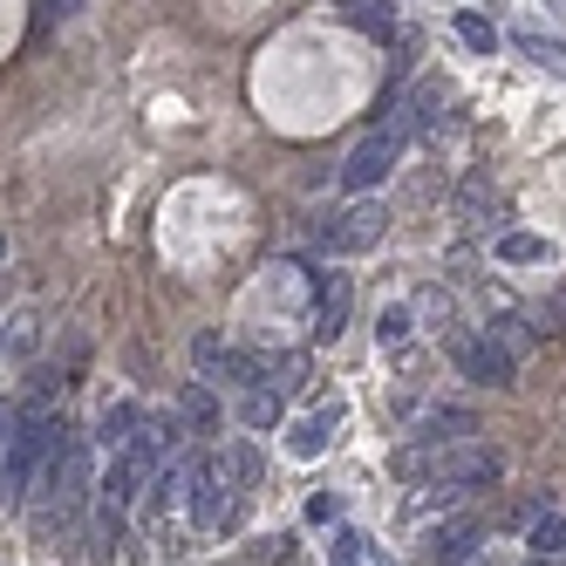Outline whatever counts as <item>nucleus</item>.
Segmentation results:
<instances>
[{"instance_id": "obj_1", "label": "nucleus", "mask_w": 566, "mask_h": 566, "mask_svg": "<svg viewBox=\"0 0 566 566\" xmlns=\"http://www.w3.org/2000/svg\"><path fill=\"white\" fill-rule=\"evenodd\" d=\"M62 417L49 410V402H28V410L14 417V437H8V451H0V505H21L28 499V484L34 471H42L55 451H62Z\"/></svg>"}, {"instance_id": "obj_2", "label": "nucleus", "mask_w": 566, "mask_h": 566, "mask_svg": "<svg viewBox=\"0 0 566 566\" xmlns=\"http://www.w3.org/2000/svg\"><path fill=\"white\" fill-rule=\"evenodd\" d=\"M42 525H69L75 512L90 505V492H96V471H90V443H75V437H62V451L42 464Z\"/></svg>"}, {"instance_id": "obj_3", "label": "nucleus", "mask_w": 566, "mask_h": 566, "mask_svg": "<svg viewBox=\"0 0 566 566\" xmlns=\"http://www.w3.org/2000/svg\"><path fill=\"white\" fill-rule=\"evenodd\" d=\"M402 144H410V130H402V124H376L369 137H361V144L348 150V165H342V185H348V191H376V185L396 171Z\"/></svg>"}, {"instance_id": "obj_4", "label": "nucleus", "mask_w": 566, "mask_h": 566, "mask_svg": "<svg viewBox=\"0 0 566 566\" xmlns=\"http://www.w3.org/2000/svg\"><path fill=\"white\" fill-rule=\"evenodd\" d=\"M382 232H389V212L369 206V198H355L348 212H335L321 226V253H369V247H382Z\"/></svg>"}, {"instance_id": "obj_5", "label": "nucleus", "mask_w": 566, "mask_h": 566, "mask_svg": "<svg viewBox=\"0 0 566 566\" xmlns=\"http://www.w3.org/2000/svg\"><path fill=\"white\" fill-rule=\"evenodd\" d=\"M437 478H443V492H492V484L505 478V458L492 451V443H451L443 464H437Z\"/></svg>"}, {"instance_id": "obj_6", "label": "nucleus", "mask_w": 566, "mask_h": 566, "mask_svg": "<svg viewBox=\"0 0 566 566\" xmlns=\"http://www.w3.org/2000/svg\"><path fill=\"white\" fill-rule=\"evenodd\" d=\"M478 539H484L478 518H471V512H451V518H437L430 533H423L417 553H423V566H464V559L478 553Z\"/></svg>"}, {"instance_id": "obj_7", "label": "nucleus", "mask_w": 566, "mask_h": 566, "mask_svg": "<svg viewBox=\"0 0 566 566\" xmlns=\"http://www.w3.org/2000/svg\"><path fill=\"white\" fill-rule=\"evenodd\" d=\"M458 369H464L471 382H512V376H518V355H512L499 335H464V342H458Z\"/></svg>"}, {"instance_id": "obj_8", "label": "nucleus", "mask_w": 566, "mask_h": 566, "mask_svg": "<svg viewBox=\"0 0 566 566\" xmlns=\"http://www.w3.org/2000/svg\"><path fill=\"white\" fill-rule=\"evenodd\" d=\"M348 307H355L348 273H321V287H314V335H321V342H335V335L348 328Z\"/></svg>"}, {"instance_id": "obj_9", "label": "nucleus", "mask_w": 566, "mask_h": 566, "mask_svg": "<svg viewBox=\"0 0 566 566\" xmlns=\"http://www.w3.org/2000/svg\"><path fill=\"white\" fill-rule=\"evenodd\" d=\"M191 518L206 525V533H219V525H232L239 518V499L226 492V484H212V471L198 464V478H191Z\"/></svg>"}, {"instance_id": "obj_10", "label": "nucleus", "mask_w": 566, "mask_h": 566, "mask_svg": "<svg viewBox=\"0 0 566 566\" xmlns=\"http://www.w3.org/2000/svg\"><path fill=\"white\" fill-rule=\"evenodd\" d=\"M335 423H342L335 402H328V410H314V417H301V423L287 430V451H294V458H321V451H328V437H335Z\"/></svg>"}, {"instance_id": "obj_11", "label": "nucleus", "mask_w": 566, "mask_h": 566, "mask_svg": "<svg viewBox=\"0 0 566 566\" xmlns=\"http://www.w3.org/2000/svg\"><path fill=\"white\" fill-rule=\"evenodd\" d=\"M525 546H533V559H566V512H539L533 525H525Z\"/></svg>"}, {"instance_id": "obj_12", "label": "nucleus", "mask_w": 566, "mask_h": 566, "mask_svg": "<svg viewBox=\"0 0 566 566\" xmlns=\"http://www.w3.org/2000/svg\"><path fill=\"white\" fill-rule=\"evenodd\" d=\"M137 423H144V410H137V402H109V410H103V423H96V443H103V451H124V443L137 437Z\"/></svg>"}, {"instance_id": "obj_13", "label": "nucleus", "mask_w": 566, "mask_h": 566, "mask_svg": "<svg viewBox=\"0 0 566 566\" xmlns=\"http://www.w3.org/2000/svg\"><path fill=\"white\" fill-rule=\"evenodd\" d=\"M191 361H198V376H206V382H232V348L219 335H198L191 342Z\"/></svg>"}, {"instance_id": "obj_14", "label": "nucleus", "mask_w": 566, "mask_h": 566, "mask_svg": "<svg viewBox=\"0 0 566 566\" xmlns=\"http://www.w3.org/2000/svg\"><path fill=\"white\" fill-rule=\"evenodd\" d=\"M499 260L505 266H539V260H553V247H546L539 232H505L499 239Z\"/></svg>"}, {"instance_id": "obj_15", "label": "nucleus", "mask_w": 566, "mask_h": 566, "mask_svg": "<svg viewBox=\"0 0 566 566\" xmlns=\"http://www.w3.org/2000/svg\"><path fill=\"white\" fill-rule=\"evenodd\" d=\"M348 14H355L361 34H376V42H382V34H396V8H389V0H348Z\"/></svg>"}, {"instance_id": "obj_16", "label": "nucleus", "mask_w": 566, "mask_h": 566, "mask_svg": "<svg viewBox=\"0 0 566 566\" xmlns=\"http://www.w3.org/2000/svg\"><path fill=\"white\" fill-rule=\"evenodd\" d=\"M458 42H464L471 55H492V49H499V28L484 21V14H458Z\"/></svg>"}, {"instance_id": "obj_17", "label": "nucleus", "mask_w": 566, "mask_h": 566, "mask_svg": "<svg viewBox=\"0 0 566 566\" xmlns=\"http://www.w3.org/2000/svg\"><path fill=\"white\" fill-rule=\"evenodd\" d=\"M512 42H518L525 55H533L539 69H559V75H566V49H559V42H546V34H533V28H518V34H512Z\"/></svg>"}, {"instance_id": "obj_18", "label": "nucleus", "mask_w": 566, "mask_h": 566, "mask_svg": "<svg viewBox=\"0 0 566 566\" xmlns=\"http://www.w3.org/2000/svg\"><path fill=\"white\" fill-rule=\"evenodd\" d=\"M239 417H247L253 430H273V423H280V396H273V389H247V402H239Z\"/></svg>"}, {"instance_id": "obj_19", "label": "nucleus", "mask_w": 566, "mask_h": 566, "mask_svg": "<svg viewBox=\"0 0 566 566\" xmlns=\"http://www.w3.org/2000/svg\"><path fill=\"white\" fill-rule=\"evenodd\" d=\"M185 423H191V430H212V423H219V402H212L206 382H191V389H185Z\"/></svg>"}, {"instance_id": "obj_20", "label": "nucleus", "mask_w": 566, "mask_h": 566, "mask_svg": "<svg viewBox=\"0 0 566 566\" xmlns=\"http://www.w3.org/2000/svg\"><path fill=\"white\" fill-rule=\"evenodd\" d=\"M307 518H314V525H328V518H342V499H335V492H314V499H307Z\"/></svg>"}, {"instance_id": "obj_21", "label": "nucleus", "mask_w": 566, "mask_h": 566, "mask_svg": "<svg viewBox=\"0 0 566 566\" xmlns=\"http://www.w3.org/2000/svg\"><path fill=\"white\" fill-rule=\"evenodd\" d=\"M376 335H382V342H402V335H410V307H389Z\"/></svg>"}, {"instance_id": "obj_22", "label": "nucleus", "mask_w": 566, "mask_h": 566, "mask_svg": "<svg viewBox=\"0 0 566 566\" xmlns=\"http://www.w3.org/2000/svg\"><path fill=\"white\" fill-rule=\"evenodd\" d=\"M355 553H361V539H355V533H335V546H328V559H335V566H355Z\"/></svg>"}, {"instance_id": "obj_23", "label": "nucleus", "mask_w": 566, "mask_h": 566, "mask_svg": "<svg viewBox=\"0 0 566 566\" xmlns=\"http://www.w3.org/2000/svg\"><path fill=\"white\" fill-rule=\"evenodd\" d=\"M464 566H512V559H505V553H499V546H478V553H471V559H464Z\"/></svg>"}, {"instance_id": "obj_24", "label": "nucleus", "mask_w": 566, "mask_h": 566, "mask_svg": "<svg viewBox=\"0 0 566 566\" xmlns=\"http://www.w3.org/2000/svg\"><path fill=\"white\" fill-rule=\"evenodd\" d=\"M8 437H14V417H8V410H0V451H8Z\"/></svg>"}, {"instance_id": "obj_25", "label": "nucleus", "mask_w": 566, "mask_h": 566, "mask_svg": "<svg viewBox=\"0 0 566 566\" xmlns=\"http://www.w3.org/2000/svg\"><path fill=\"white\" fill-rule=\"evenodd\" d=\"M55 14H83V0H55Z\"/></svg>"}, {"instance_id": "obj_26", "label": "nucleus", "mask_w": 566, "mask_h": 566, "mask_svg": "<svg viewBox=\"0 0 566 566\" xmlns=\"http://www.w3.org/2000/svg\"><path fill=\"white\" fill-rule=\"evenodd\" d=\"M0 260H8V232H0Z\"/></svg>"}]
</instances>
